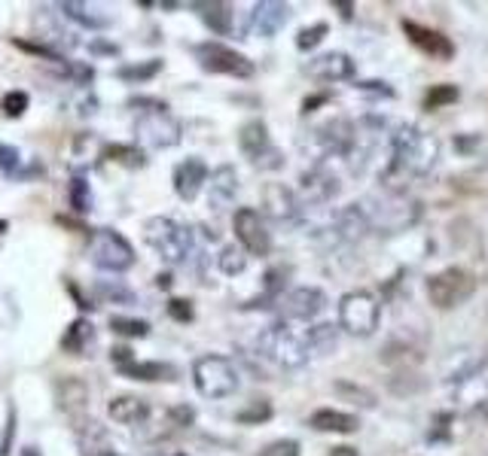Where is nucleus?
<instances>
[{"label":"nucleus","mask_w":488,"mask_h":456,"mask_svg":"<svg viewBox=\"0 0 488 456\" xmlns=\"http://www.w3.org/2000/svg\"><path fill=\"white\" fill-rule=\"evenodd\" d=\"M440 162V143L431 134L415 125H400L397 134H390V165L388 173H403V177H427Z\"/></svg>","instance_id":"1"},{"label":"nucleus","mask_w":488,"mask_h":456,"mask_svg":"<svg viewBox=\"0 0 488 456\" xmlns=\"http://www.w3.org/2000/svg\"><path fill=\"white\" fill-rule=\"evenodd\" d=\"M193 380H195V390L205 395V399H229V395H235L238 390V368L227 356L208 353L195 359Z\"/></svg>","instance_id":"2"},{"label":"nucleus","mask_w":488,"mask_h":456,"mask_svg":"<svg viewBox=\"0 0 488 456\" xmlns=\"http://www.w3.org/2000/svg\"><path fill=\"white\" fill-rule=\"evenodd\" d=\"M257 350L262 359L281 365V368H299L309 359V350H305V338L296 334L287 323H275L260 334Z\"/></svg>","instance_id":"3"},{"label":"nucleus","mask_w":488,"mask_h":456,"mask_svg":"<svg viewBox=\"0 0 488 456\" xmlns=\"http://www.w3.org/2000/svg\"><path fill=\"white\" fill-rule=\"evenodd\" d=\"M144 238H147L150 247H153L156 253H159L168 265H180L186 256H190V249H193L190 228H184V225L175 223V219H168V216L147 219Z\"/></svg>","instance_id":"4"},{"label":"nucleus","mask_w":488,"mask_h":456,"mask_svg":"<svg viewBox=\"0 0 488 456\" xmlns=\"http://www.w3.org/2000/svg\"><path fill=\"white\" fill-rule=\"evenodd\" d=\"M381 304L372 292L366 289H355V292H345L339 301V325L355 338H366L379 329Z\"/></svg>","instance_id":"5"},{"label":"nucleus","mask_w":488,"mask_h":456,"mask_svg":"<svg viewBox=\"0 0 488 456\" xmlns=\"http://www.w3.org/2000/svg\"><path fill=\"white\" fill-rule=\"evenodd\" d=\"M89 258L101 271L123 274L134 265V247L114 228H95L89 238Z\"/></svg>","instance_id":"6"},{"label":"nucleus","mask_w":488,"mask_h":456,"mask_svg":"<svg viewBox=\"0 0 488 456\" xmlns=\"http://www.w3.org/2000/svg\"><path fill=\"white\" fill-rule=\"evenodd\" d=\"M427 299H431L433 308L452 310L461 301H467L476 289V280H473L470 271L464 268H442L440 274L427 277Z\"/></svg>","instance_id":"7"},{"label":"nucleus","mask_w":488,"mask_h":456,"mask_svg":"<svg viewBox=\"0 0 488 456\" xmlns=\"http://www.w3.org/2000/svg\"><path fill=\"white\" fill-rule=\"evenodd\" d=\"M195 58H199L201 71H208V73L235 76V80H251V76L257 73V67H253L251 58L223 43H199L195 46Z\"/></svg>","instance_id":"8"},{"label":"nucleus","mask_w":488,"mask_h":456,"mask_svg":"<svg viewBox=\"0 0 488 456\" xmlns=\"http://www.w3.org/2000/svg\"><path fill=\"white\" fill-rule=\"evenodd\" d=\"M360 207H364L370 228H381V232H397V228H407L418 219V204L407 201L400 192H394L385 201H366Z\"/></svg>","instance_id":"9"},{"label":"nucleus","mask_w":488,"mask_h":456,"mask_svg":"<svg viewBox=\"0 0 488 456\" xmlns=\"http://www.w3.org/2000/svg\"><path fill=\"white\" fill-rule=\"evenodd\" d=\"M141 140L153 149H171L180 143V122L171 116L168 106H156V110H144L138 116V125H134Z\"/></svg>","instance_id":"10"},{"label":"nucleus","mask_w":488,"mask_h":456,"mask_svg":"<svg viewBox=\"0 0 488 456\" xmlns=\"http://www.w3.org/2000/svg\"><path fill=\"white\" fill-rule=\"evenodd\" d=\"M232 228H235V238H238V243H242V249L247 256H269L272 253V232H269L262 213H257L253 207L235 210Z\"/></svg>","instance_id":"11"},{"label":"nucleus","mask_w":488,"mask_h":456,"mask_svg":"<svg viewBox=\"0 0 488 456\" xmlns=\"http://www.w3.org/2000/svg\"><path fill=\"white\" fill-rule=\"evenodd\" d=\"M327 308V295L318 286H296L278 299V310L284 319H314Z\"/></svg>","instance_id":"12"},{"label":"nucleus","mask_w":488,"mask_h":456,"mask_svg":"<svg viewBox=\"0 0 488 456\" xmlns=\"http://www.w3.org/2000/svg\"><path fill=\"white\" fill-rule=\"evenodd\" d=\"M455 401H458V405H467V408L488 401V356H485V359H479L473 368L458 375Z\"/></svg>","instance_id":"13"},{"label":"nucleus","mask_w":488,"mask_h":456,"mask_svg":"<svg viewBox=\"0 0 488 456\" xmlns=\"http://www.w3.org/2000/svg\"><path fill=\"white\" fill-rule=\"evenodd\" d=\"M56 405L64 410V414H71L73 420H80L82 414L89 410V401H92V393H89V384L82 377H58L56 380Z\"/></svg>","instance_id":"14"},{"label":"nucleus","mask_w":488,"mask_h":456,"mask_svg":"<svg viewBox=\"0 0 488 456\" xmlns=\"http://www.w3.org/2000/svg\"><path fill=\"white\" fill-rule=\"evenodd\" d=\"M305 73L318 82H342L355 76V61H351V55H345V52H324V55L312 58L305 64Z\"/></svg>","instance_id":"15"},{"label":"nucleus","mask_w":488,"mask_h":456,"mask_svg":"<svg viewBox=\"0 0 488 456\" xmlns=\"http://www.w3.org/2000/svg\"><path fill=\"white\" fill-rule=\"evenodd\" d=\"M262 207L272 219L278 223H290V219L299 216V198L293 189H287L284 182H269L266 189H262Z\"/></svg>","instance_id":"16"},{"label":"nucleus","mask_w":488,"mask_h":456,"mask_svg":"<svg viewBox=\"0 0 488 456\" xmlns=\"http://www.w3.org/2000/svg\"><path fill=\"white\" fill-rule=\"evenodd\" d=\"M205 182H208V165L199 156H190L186 162H180L175 167V192L184 201H195Z\"/></svg>","instance_id":"17"},{"label":"nucleus","mask_w":488,"mask_h":456,"mask_svg":"<svg viewBox=\"0 0 488 456\" xmlns=\"http://www.w3.org/2000/svg\"><path fill=\"white\" fill-rule=\"evenodd\" d=\"M339 192V180L327 171V167H312L303 173V189H299V204H324Z\"/></svg>","instance_id":"18"},{"label":"nucleus","mask_w":488,"mask_h":456,"mask_svg":"<svg viewBox=\"0 0 488 456\" xmlns=\"http://www.w3.org/2000/svg\"><path fill=\"white\" fill-rule=\"evenodd\" d=\"M208 204L214 210H223L235 201V192H238V173L232 171L229 165H220L214 173H208Z\"/></svg>","instance_id":"19"},{"label":"nucleus","mask_w":488,"mask_h":456,"mask_svg":"<svg viewBox=\"0 0 488 456\" xmlns=\"http://www.w3.org/2000/svg\"><path fill=\"white\" fill-rule=\"evenodd\" d=\"M403 30H407V37L412 40V46H418V49L424 52V55H431V58H452V43L446 40V37L440 34V30H431V28H424V25H415V21H403Z\"/></svg>","instance_id":"20"},{"label":"nucleus","mask_w":488,"mask_h":456,"mask_svg":"<svg viewBox=\"0 0 488 456\" xmlns=\"http://www.w3.org/2000/svg\"><path fill=\"white\" fill-rule=\"evenodd\" d=\"M107 414H110V420L119 423V426H144L147 417H150V401L141 399V395L125 393V395L110 399Z\"/></svg>","instance_id":"21"},{"label":"nucleus","mask_w":488,"mask_h":456,"mask_svg":"<svg viewBox=\"0 0 488 456\" xmlns=\"http://www.w3.org/2000/svg\"><path fill=\"white\" fill-rule=\"evenodd\" d=\"M238 147L247 158H251V165L257 162L260 156H266L269 149H272V140H269V128L262 119H251L242 125V131H238Z\"/></svg>","instance_id":"22"},{"label":"nucleus","mask_w":488,"mask_h":456,"mask_svg":"<svg viewBox=\"0 0 488 456\" xmlns=\"http://www.w3.org/2000/svg\"><path fill=\"white\" fill-rule=\"evenodd\" d=\"M309 426L318 432H342V435H351V432L360 429V420L348 410H336V408H321L309 417Z\"/></svg>","instance_id":"23"},{"label":"nucleus","mask_w":488,"mask_h":456,"mask_svg":"<svg viewBox=\"0 0 488 456\" xmlns=\"http://www.w3.org/2000/svg\"><path fill=\"white\" fill-rule=\"evenodd\" d=\"M287 21V6L275 4V0H262V4L253 6V28L260 30L262 37H275L278 30Z\"/></svg>","instance_id":"24"},{"label":"nucleus","mask_w":488,"mask_h":456,"mask_svg":"<svg viewBox=\"0 0 488 456\" xmlns=\"http://www.w3.org/2000/svg\"><path fill=\"white\" fill-rule=\"evenodd\" d=\"M125 377L144 380V384H156V380H177V368L168 362H125L119 365Z\"/></svg>","instance_id":"25"},{"label":"nucleus","mask_w":488,"mask_h":456,"mask_svg":"<svg viewBox=\"0 0 488 456\" xmlns=\"http://www.w3.org/2000/svg\"><path fill=\"white\" fill-rule=\"evenodd\" d=\"M92 338H95L92 323H89V319H73V323L64 329L62 350H64V353H71V356H80L82 350L92 344Z\"/></svg>","instance_id":"26"},{"label":"nucleus","mask_w":488,"mask_h":456,"mask_svg":"<svg viewBox=\"0 0 488 456\" xmlns=\"http://www.w3.org/2000/svg\"><path fill=\"white\" fill-rule=\"evenodd\" d=\"M195 10L201 13L205 25L214 30V34H232V6L229 4H195Z\"/></svg>","instance_id":"27"},{"label":"nucleus","mask_w":488,"mask_h":456,"mask_svg":"<svg viewBox=\"0 0 488 456\" xmlns=\"http://www.w3.org/2000/svg\"><path fill=\"white\" fill-rule=\"evenodd\" d=\"M303 338H305V350H309V356H312V353L324 356V353H330V350L336 347V329H333L330 323L312 325V329L305 332Z\"/></svg>","instance_id":"28"},{"label":"nucleus","mask_w":488,"mask_h":456,"mask_svg":"<svg viewBox=\"0 0 488 456\" xmlns=\"http://www.w3.org/2000/svg\"><path fill=\"white\" fill-rule=\"evenodd\" d=\"M422 359V350L415 344H403V341H388L381 350V362L385 365H412Z\"/></svg>","instance_id":"29"},{"label":"nucleus","mask_w":488,"mask_h":456,"mask_svg":"<svg viewBox=\"0 0 488 456\" xmlns=\"http://www.w3.org/2000/svg\"><path fill=\"white\" fill-rule=\"evenodd\" d=\"M333 393L342 395L345 401H351V405H357V408H375V393L360 384H351V380H336Z\"/></svg>","instance_id":"30"},{"label":"nucleus","mask_w":488,"mask_h":456,"mask_svg":"<svg viewBox=\"0 0 488 456\" xmlns=\"http://www.w3.org/2000/svg\"><path fill=\"white\" fill-rule=\"evenodd\" d=\"M62 13L67 15V19L80 21V25H86V28H107L110 25L107 15H95L92 6H86V4H62Z\"/></svg>","instance_id":"31"},{"label":"nucleus","mask_w":488,"mask_h":456,"mask_svg":"<svg viewBox=\"0 0 488 456\" xmlns=\"http://www.w3.org/2000/svg\"><path fill=\"white\" fill-rule=\"evenodd\" d=\"M159 71H162V58H150V61H144V64L119 67L116 76H119V80H125V82H147V80H153Z\"/></svg>","instance_id":"32"},{"label":"nucleus","mask_w":488,"mask_h":456,"mask_svg":"<svg viewBox=\"0 0 488 456\" xmlns=\"http://www.w3.org/2000/svg\"><path fill=\"white\" fill-rule=\"evenodd\" d=\"M217 265H220V271L223 274H229V277H235V274H242L247 268V253L242 247H223L220 249V256H217Z\"/></svg>","instance_id":"33"},{"label":"nucleus","mask_w":488,"mask_h":456,"mask_svg":"<svg viewBox=\"0 0 488 456\" xmlns=\"http://www.w3.org/2000/svg\"><path fill=\"white\" fill-rule=\"evenodd\" d=\"M104 158H110V162H116V165H125V167L144 165V152L138 147H123V143H114V147L104 149Z\"/></svg>","instance_id":"34"},{"label":"nucleus","mask_w":488,"mask_h":456,"mask_svg":"<svg viewBox=\"0 0 488 456\" xmlns=\"http://www.w3.org/2000/svg\"><path fill=\"white\" fill-rule=\"evenodd\" d=\"M269 417H272V401H269V399H253L244 410H238L235 420L253 426V423H266Z\"/></svg>","instance_id":"35"},{"label":"nucleus","mask_w":488,"mask_h":456,"mask_svg":"<svg viewBox=\"0 0 488 456\" xmlns=\"http://www.w3.org/2000/svg\"><path fill=\"white\" fill-rule=\"evenodd\" d=\"M110 329H114V334H123V338H144L150 332V323L132 317H110Z\"/></svg>","instance_id":"36"},{"label":"nucleus","mask_w":488,"mask_h":456,"mask_svg":"<svg viewBox=\"0 0 488 456\" xmlns=\"http://www.w3.org/2000/svg\"><path fill=\"white\" fill-rule=\"evenodd\" d=\"M165 420H168V426H171L175 432L190 429V426L195 423V410H193L190 405H175V408L165 410Z\"/></svg>","instance_id":"37"},{"label":"nucleus","mask_w":488,"mask_h":456,"mask_svg":"<svg viewBox=\"0 0 488 456\" xmlns=\"http://www.w3.org/2000/svg\"><path fill=\"white\" fill-rule=\"evenodd\" d=\"M327 30H330V28L324 25V21H318V25H312V28H303V30H299V37H296V46H299L303 52H309V49H314V46H318L321 40H324Z\"/></svg>","instance_id":"38"},{"label":"nucleus","mask_w":488,"mask_h":456,"mask_svg":"<svg viewBox=\"0 0 488 456\" xmlns=\"http://www.w3.org/2000/svg\"><path fill=\"white\" fill-rule=\"evenodd\" d=\"M452 101H458V89L455 86H437V89L427 91L424 106H427V110H437V106L452 104Z\"/></svg>","instance_id":"39"},{"label":"nucleus","mask_w":488,"mask_h":456,"mask_svg":"<svg viewBox=\"0 0 488 456\" xmlns=\"http://www.w3.org/2000/svg\"><path fill=\"white\" fill-rule=\"evenodd\" d=\"M257 456H299V441L293 438H278L272 444H266Z\"/></svg>","instance_id":"40"},{"label":"nucleus","mask_w":488,"mask_h":456,"mask_svg":"<svg viewBox=\"0 0 488 456\" xmlns=\"http://www.w3.org/2000/svg\"><path fill=\"white\" fill-rule=\"evenodd\" d=\"M71 204H73V210H80V213H86L92 207V195H89V186L82 180L71 182Z\"/></svg>","instance_id":"41"},{"label":"nucleus","mask_w":488,"mask_h":456,"mask_svg":"<svg viewBox=\"0 0 488 456\" xmlns=\"http://www.w3.org/2000/svg\"><path fill=\"white\" fill-rule=\"evenodd\" d=\"M25 110H28V95H25V91H10V95L4 97V113H6V116H21Z\"/></svg>","instance_id":"42"},{"label":"nucleus","mask_w":488,"mask_h":456,"mask_svg":"<svg viewBox=\"0 0 488 456\" xmlns=\"http://www.w3.org/2000/svg\"><path fill=\"white\" fill-rule=\"evenodd\" d=\"M98 292L104 295L107 301H125V304H132L134 301V295H132V289H125V286H119V283H98Z\"/></svg>","instance_id":"43"},{"label":"nucleus","mask_w":488,"mask_h":456,"mask_svg":"<svg viewBox=\"0 0 488 456\" xmlns=\"http://www.w3.org/2000/svg\"><path fill=\"white\" fill-rule=\"evenodd\" d=\"M168 314L177 319V323H190L193 319V304L184 299H171L168 301Z\"/></svg>","instance_id":"44"},{"label":"nucleus","mask_w":488,"mask_h":456,"mask_svg":"<svg viewBox=\"0 0 488 456\" xmlns=\"http://www.w3.org/2000/svg\"><path fill=\"white\" fill-rule=\"evenodd\" d=\"M13 162H19V149L0 147V167H6V165H13Z\"/></svg>","instance_id":"45"},{"label":"nucleus","mask_w":488,"mask_h":456,"mask_svg":"<svg viewBox=\"0 0 488 456\" xmlns=\"http://www.w3.org/2000/svg\"><path fill=\"white\" fill-rule=\"evenodd\" d=\"M110 359H114L116 365L132 362V350H129V347H116V350H110Z\"/></svg>","instance_id":"46"},{"label":"nucleus","mask_w":488,"mask_h":456,"mask_svg":"<svg viewBox=\"0 0 488 456\" xmlns=\"http://www.w3.org/2000/svg\"><path fill=\"white\" fill-rule=\"evenodd\" d=\"M330 456H357V451H355V447H348V444H339V447L330 451Z\"/></svg>","instance_id":"47"},{"label":"nucleus","mask_w":488,"mask_h":456,"mask_svg":"<svg viewBox=\"0 0 488 456\" xmlns=\"http://www.w3.org/2000/svg\"><path fill=\"white\" fill-rule=\"evenodd\" d=\"M156 283H159V286H165V289H168V283H171V277H168V274H159V277H156Z\"/></svg>","instance_id":"48"},{"label":"nucleus","mask_w":488,"mask_h":456,"mask_svg":"<svg viewBox=\"0 0 488 456\" xmlns=\"http://www.w3.org/2000/svg\"><path fill=\"white\" fill-rule=\"evenodd\" d=\"M21 456H40V453H37V447H25V451H21Z\"/></svg>","instance_id":"49"}]
</instances>
